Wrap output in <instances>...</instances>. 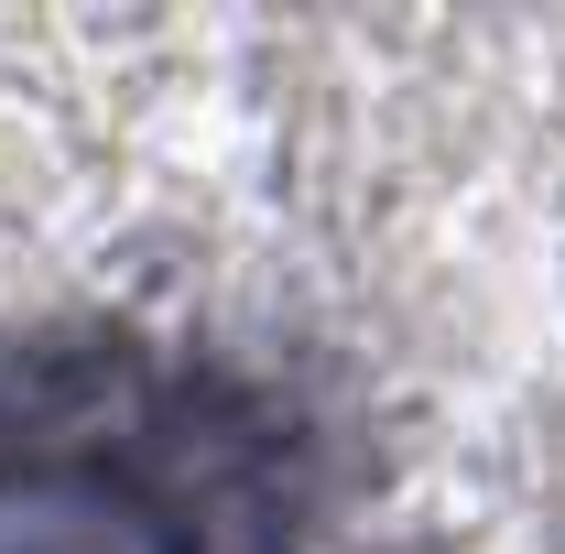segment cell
Here are the masks:
<instances>
[{
    "label": "cell",
    "instance_id": "cell-1",
    "mask_svg": "<svg viewBox=\"0 0 565 554\" xmlns=\"http://www.w3.org/2000/svg\"><path fill=\"white\" fill-rule=\"evenodd\" d=\"M0 554H141L120 511L55 500V489H0Z\"/></svg>",
    "mask_w": 565,
    "mask_h": 554
}]
</instances>
